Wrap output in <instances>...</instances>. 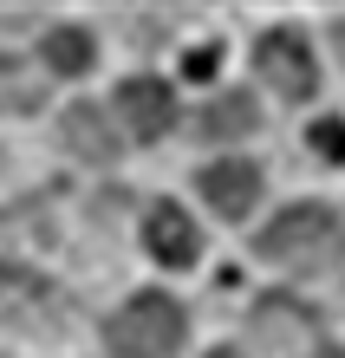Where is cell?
Returning <instances> with one entry per match:
<instances>
[{
  "mask_svg": "<svg viewBox=\"0 0 345 358\" xmlns=\"http://www.w3.org/2000/svg\"><path fill=\"white\" fill-rule=\"evenodd\" d=\"M254 339L267 352H293L300 339H313V313L300 300H287V293H274V300L254 306Z\"/></svg>",
  "mask_w": 345,
  "mask_h": 358,
  "instance_id": "52a82bcc",
  "label": "cell"
},
{
  "mask_svg": "<svg viewBox=\"0 0 345 358\" xmlns=\"http://www.w3.org/2000/svg\"><path fill=\"white\" fill-rule=\"evenodd\" d=\"M0 78H7V66H0Z\"/></svg>",
  "mask_w": 345,
  "mask_h": 358,
  "instance_id": "9a60e30c",
  "label": "cell"
},
{
  "mask_svg": "<svg viewBox=\"0 0 345 358\" xmlns=\"http://www.w3.org/2000/svg\"><path fill=\"white\" fill-rule=\"evenodd\" d=\"M143 248L163 267H189V261H196V248H202V235H196V222H189L176 202H157L143 215Z\"/></svg>",
  "mask_w": 345,
  "mask_h": 358,
  "instance_id": "8992f818",
  "label": "cell"
},
{
  "mask_svg": "<svg viewBox=\"0 0 345 358\" xmlns=\"http://www.w3.org/2000/svg\"><path fill=\"white\" fill-rule=\"evenodd\" d=\"M183 306L169 300V293H137L131 306L111 313V326H104V345L118 358H176L183 352Z\"/></svg>",
  "mask_w": 345,
  "mask_h": 358,
  "instance_id": "7a4b0ae2",
  "label": "cell"
},
{
  "mask_svg": "<svg viewBox=\"0 0 345 358\" xmlns=\"http://www.w3.org/2000/svg\"><path fill=\"white\" fill-rule=\"evenodd\" d=\"M118 117H124V131L131 137H163L169 124H176V98H169L163 78H124L118 85Z\"/></svg>",
  "mask_w": 345,
  "mask_h": 358,
  "instance_id": "5b68a950",
  "label": "cell"
},
{
  "mask_svg": "<svg viewBox=\"0 0 345 358\" xmlns=\"http://www.w3.org/2000/svg\"><path fill=\"white\" fill-rule=\"evenodd\" d=\"M196 182H202V202H209L222 222H241L248 208L261 202V170H254V163H241V157L209 163V170H202Z\"/></svg>",
  "mask_w": 345,
  "mask_h": 358,
  "instance_id": "277c9868",
  "label": "cell"
},
{
  "mask_svg": "<svg viewBox=\"0 0 345 358\" xmlns=\"http://www.w3.org/2000/svg\"><path fill=\"white\" fill-rule=\"evenodd\" d=\"M59 131H66V150L85 157V163H111L118 157V137L104 131V111H98V104H72Z\"/></svg>",
  "mask_w": 345,
  "mask_h": 358,
  "instance_id": "ba28073f",
  "label": "cell"
},
{
  "mask_svg": "<svg viewBox=\"0 0 345 358\" xmlns=\"http://www.w3.org/2000/svg\"><path fill=\"white\" fill-rule=\"evenodd\" d=\"M254 72H261L280 98H307V92L319 85L313 46H307V39H300L293 27H274V33L261 39V46H254Z\"/></svg>",
  "mask_w": 345,
  "mask_h": 358,
  "instance_id": "3957f363",
  "label": "cell"
},
{
  "mask_svg": "<svg viewBox=\"0 0 345 358\" xmlns=\"http://www.w3.org/2000/svg\"><path fill=\"white\" fill-rule=\"evenodd\" d=\"M254 124H261L254 98H248V92H222V98H209V104H202V117H196V137L228 143V137H248Z\"/></svg>",
  "mask_w": 345,
  "mask_h": 358,
  "instance_id": "9c48e42d",
  "label": "cell"
},
{
  "mask_svg": "<svg viewBox=\"0 0 345 358\" xmlns=\"http://www.w3.org/2000/svg\"><path fill=\"white\" fill-rule=\"evenodd\" d=\"M209 358H241V352H209Z\"/></svg>",
  "mask_w": 345,
  "mask_h": 358,
  "instance_id": "5bb4252c",
  "label": "cell"
},
{
  "mask_svg": "<svg viewBox=\"0 0 345 358\" xmlns=\"http://www.w3.org/2000/svg\"><path fill=\"white\" fill-rule=\"evenodd\" d=\"M313 358H345V352H326V345H319V352H313Z\"/></svg>",
  "mask_w": 345,
  "mask_h": 358,
  "instance_id": "4fadbf2b",
  "label": "cell"
},
{
  "mask_svg": "<svg viewBox=\"0 0 345 358\" xmlns=\"http://www.w3.org/2000/svg\"><path fill=\"white\" fill-rule=\"evenodd\" d=\"M307 143H313V157H326V163H345V124H339V117H319Z\"/></svg>",
  "mask_w": 345,
  "mask_h": 358,
  "instance_id": "8fae6325",
  "label": "cell"
},
{
  "mask_svg": "<svg viewBox=\"0 0 345 358\" xmlns=\"http://www.w3.org/2000/svg\"><path fill=\"white\" fill-rule=\"evenodd\" d=\"M215 66H222V46H196L189 52V78H209Z\"/></svg>",
  "mask_w": 345,
  "mask_h": 358,
  "instance_id": "7c38bea8",
  "label": "cell"
},
{
  "mask_svg": "<svg viewBox=\"0 0 345 358\" xmlns=\"http://www.w3.org/2000/svg\"><path fill=\"white\" fill-rule=\"evenodd\" d=\"M254 255L274 261V267H287V273H319L326 261L345 255V228H339L332 208L293 202V208H280L261 235H254Z\"/></svg>",
  "mask_w": 345,
  "mask_h": 358,
  "instance_id": "6da1fadb",
  "label": "cell"
},
{
  "mask_svg": "<svg viewBox=\"0 0 345 358\" xmlns=\"http://www.w3.org/2000/svg\"><path fill=\"white\" fill-rule=\"evenodd\" d=\"M46 66L66 72V78H78L85 66H92V33H85V27H59V33H46Z\"/></svg>",
  "mask_w": 345,
  "mask_h": 358,
  "instance_id": "30bf717a",
  "label": "cell"
}]
</instances>
